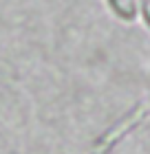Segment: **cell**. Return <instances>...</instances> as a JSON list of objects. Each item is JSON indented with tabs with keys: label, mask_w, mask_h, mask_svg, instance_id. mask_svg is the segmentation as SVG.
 Returning a JSON list of instances; mask_svg holds the SVG:
<instances>
[{
	"label": "cell",
	"mask_w": 150,
	"mask_h": 154,
	"mask_svg": "<svg viewBox=\"0 0 150 154\" xmlns=\"http://www.w3.org/2000/svg\"><path fill=\"white\" fill-rule=\"evenodd\" d=\"M135 2H137V18L150 31V0H135Z\"/></svg>",
	"instance_id": "cell-2"
},
{
	"label": "cell",
	"mask_w": 150,
	"mask_h": 154,
	"mask_svg": "<svg viewBox=\"0 0 150 154\" xmlns=\"http://www.w3.org/2000/svg\"><path fill=\"white\" fill-rule=\"evenodd\" d=\"M113 16L121 22H135L137 20V2L135 0H106Z\"/></svg>",
	"instance_id": "cell-1"
}]
</instances>
